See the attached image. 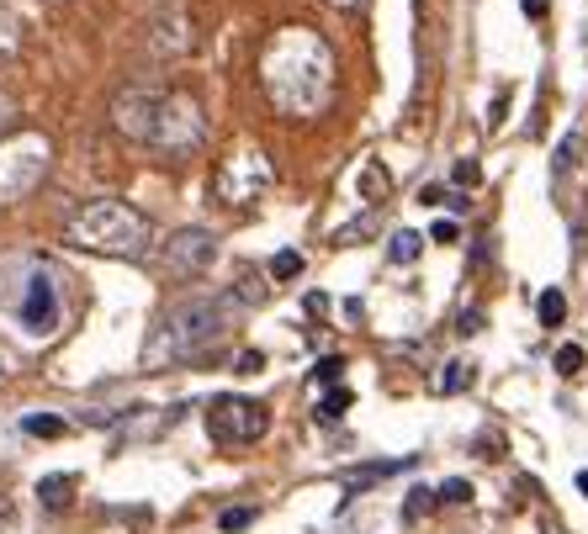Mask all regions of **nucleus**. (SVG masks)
<instances>
[{
    "mask_svg": "<svg viewBox=\"0 0 588 534\" xmlns=\"http://www.w3.org/2000/svg\"><path fill=\"white\" fill-rule=\"evenodd\" d=\"M334 49L313 27H276L260 49V91L292 122L319 117L334 101Z\"/></svg>",
    "mask_w": 588,
    "mask_h": 534,
    "instance_id": "1",
    "label": "nucleus"
},
{
    "mask_svg": "<svg viewBox=\"0 0 588 534\" xmlns=\"http://www.w3.org/2000/svg\"><path fill=\"white\" fill-rule=\"evenodd\" d=\"M112 127L127 144L159 148V154H192L207 138L202 106L186 91H144V85H133L112 101Z\"/></svg>",
    "mask_w": 588,
    "mask_h": 534,
    "instance_id": "2",
    "label": "nucleus"
},
{
    "mask_svg": "<svg viewBox=\"0 0 588 534\" xmlns=\"http://www.w3.org/2000/svg\"><path fill=\"white\" fill-rule=\"evenodd\" d=\"M234 307L239 296H196L180 302L159 317V328L144 344V365H180V360H202L207 349H218L223 334L234 328Z\"/></svg>",
    "mask_w": 588,
    "mask_h": 534,
    "instance_id": "3",
    "label": "nucleus"
},
{
    "mask_svg": "<svg viewBox=\"0 0 588 534\" xmlns=\"http://www.w3.org/2000/svg\"><path fill=\"white\" fill-rule=\"evenodd\" d=\"M0 313L32 339H53L64 323V292L38 254H6L0 260Z\"/></svg>",
    "mask_w": 588,
    "mask_h": 534,
    "instance_id": "4",
    "label": "nucleus"
},
{
    "mask_svg": "<svg viewBox=\"0 0 588 534\" xmlns=\"http://www.w3.org/2000/svg\"><path fill=\"white\" fill-rule=\"evenodd\" d=\"M64 243L80 254H101V260H144L154 249V222L127 201H91L85 212L70 218Z\"/></svg>",
    "mask_w": 588,
    "mask_h": 534,
    "instance_id": "5",
    "label": "nucleus"
},
{
    "mask_svg": "<svg viewBox=\"0 0 588 534\" xmlns=\"http://www.w3.org/2000/svg\"><path fill=\"white\" fill-rule=\"evenodd\" d=\"M53 170V138L49 133H6L0 138V207H17L43 186V175Z\"/></svg>",
    "mask_w": 588,
    "mask_h": 534,
    "instance_id": "6",
    "label": "nucleus"
},
{
    "mask_svg": "<svg viewBox=\"0 0 588 534\" xmlns=\"http://www.w3.org/2000/svg\"><path fill=\"white\" fill-rule=\"evenodd\" d=\"M270 180H276V170H270L266 154L260 148H239V154H228L218 165L213 196H218L223 207H249V201H260L270 191Z\"/></svg>",
    "mask_w": 588,
    "mask_h": 534,
    "instance_id": "7",
    "label": "nucleus"
},
{
    "mask_svg": "<svg viewBox=\"0 0 588 534\" xmlns=\"http://www.w3.org/2000/svg\"><path fill=\"white\" fill-rule=\"evenodd\" d=\"M270 429V413L266 402H255V397H213V408H207V434L218 439V444H255V439H266Z\"/></svg>",
    "mask_w": 588,
    "mask_h": 534,
    "instance_id": "8",
    "label": "nucleus"
},
{
    "mask_svg": "<svg viewBox=\"0 0 588 534\" xmlns=\"http://www.w3.org/2000/svg\"><path fill=\"white\" fill-rule=\"evenodd\" d=\"M213 260H218V233H207V228H175L159 249V265L171 281H196Z\"/></svg>",
    "mask_w": 588,
    "mask_h": 534,
    "instance_id": "9",
    "label": "nucleus"
},
{
    "mask_svg": "<svg viewBox=\"0 0 588 534\" xmlns=\"http://www.w3.org/2000/svg\"><path fill=\"white\" fill-rule=\"evenodd\" d=\"M144 32H148L144 49L154 53V59H180V53L192 49V17H186L175 0H159V6H154V17H148Z\"/></svg>",
    "mask_w": 588,
    "mask_h": 534,
    "instance_id": "10",
    "label": "nucleus"
},
{
    "mask_svg": "<svg viewBox=\"0 0 588 534\" xmlns=\"http://www.w3.org/2000/svg\"><path fill=\"white\" fill-rule=\"evenodd\" d=\"M17 49H22V17L11 11V0H0V64L17 59Z\"/></svg>",
    "mask_w": 588,
    "mask_h": 534,
    "instance_id": "11",
    "label": "nucleus"
},
{
    "mask_svg": "<svg viewBox=\"0 0 588 534\" xmlns=\"http://www.w3.org/2000/svg\"><path fill=\"white\" fill-rule=\"evenodd\" d=\"M466 387H472V360H451L441 376H435V391H445V397H456V391H466Z\"/></svg>",
    "mask_w": 588,
    "mask_h": 534,
    "instance_id": "12",
    "label": "nucleus"
},
{
    "mask_svg": "<svg viewBox=\"0 0 588 534\" xmlns=\"http://www.w3.org/2000/svg\"><path fill=\"white\" fill-rule=\"evenodd\" d=\"M419 249H424V239H419V233H409V228H403V233H392V243H388L392 265H414Z\"/></svg>",
    "mask_w": 588,
    "mask_h": 534,
    "instance_id": "13",
    "label": "nucleus"
},
{
    "mask_svg": "<svg viewBox=\"0 0 588 534\" xmlns=\"http://www.w3.org/2000/svg\"><path fill=\"white\" fill-rule=\"evenodd\" d=\"M536 313H540V323H546V328H557V323H563V317H567V296L557 292V286H551V292H540Z\"/></svg>",
    "mask_w": 588,
    "mask_h": 534,
    "instance_id": "14",
    "label": "nucleus"
},
{
    "mask_svg": "<svg viewBox=\"0 0 588 534\" xmlns=\"http://www.w3.org/2000/svg\"><path fill=\"white\" fill-rule=\"evenodd\" d=\"M74 486V477H43V482H38V498H43V503H49V509H59V503H64V492H70Z\"/></svg>",
    "mask_w": 588,
    "mask_h": 534,
    "instance_id": "15",
    "label": "nucleus"
},
{
    "mask_svg": "<svg viewBox=\"0 0 588 534\" xmlns=\"http://www.w3.org/2000/svg\"><path fill=\"white\" fill-rule=\"evenodd\" d=\"M270 275H276V281H292V275H302V254H297V249H281V254L270 260Z\"/></svg>",
    "mask_w": 588,
    "mask_h": 534,
    "instance_id": "16",
    "label": "nucleus"
},
{
    "mask_svg": "<svg viewBox=\"0 0 588 534\" xmlns=\"http://www.w3.org/2000/svg\"><path fill=\"white\" fill-rule=\"evenodd\" d=\"M344 408H350V391H344V387H334V391H329V397L319 402V418H323V423H334V418H340Z\"/></svg>",
    "mask_w": 588,
    "mask_h": 534,
    "instance_id": "17",
    "label": "nucleus"
},
{
    "mask_svg": "<svg viewBox=\"0 0 588 534\" xmlns=\"http://www.w3.org/2000/svg\"><path fill=\"white\" fill-rule=\"evenodd\" d=\"M557 370H563V376H578V370H584V349H578V344H563V349H557Z\"/></svg>",
    "mask_w": 588,
    "mask_h": 534,
    "instance_id": "18",
    "label": "nucleus"
},
{
    "mask_svg": "<svg viewBox=\"0 0 588 534\" xmlns=\"http://www.w3.org/2000/svg\"><path fill=\"white\" fill-rule=\"evenodd\" d=\"M361 186H367V196H388V170H382V165H367Z\"/></svg>",
    "mask_w": 588,
    "mask_h": 534,
    "instance_id": "19",
    "label": "nucleus"
},
{
    "mask_svg": "<svg viewBox=\"0 0 588 534\" xmlns=\"http://www.w3.org/2000/svg\"><path fill=\"white\" fill-rule=\"evenodd\" d=\"M430 503H435V492H430V486H414V492H409V509H403V519H419Z\"/></svg>",
    "mask_w": 588,
    "mask_h": 534,
    "instance_id": "20",
    "label": "nucleus"
},
{
    "mask_svg": "<svg viewBox=\"0 0 588 534\" xmlns=\"http://www.w3.org/2000/svg\"><path fill=\"white\" fill-rule=\"evenodd\" d=\"M22 429H27V434H64V423H59V418H38V413H32V418H27V423H22Z\"/></svg>",
    "mask_w": 588,
    "mask_h": 534,
    "instance_id": "21",
    "label": "nucleus"
},
{
    "mask_svg": "<svg viewBox=\"0 0 588 534\" xmlns=\"http://www.w3.org/2000/svg\"><path fill=\"white\" fill-rule=\"evenodd\" d=\"M572 159H578V138H563V144H557V159H551V170L567 175V165H572Z\"/></svg>",
    "mask_w": 588,
    "mask_h": 534,
    "instance_id": "22",
    "label": "nucleus"
},
{
    "mask_svg": "<svg viewBox=\"0 0 588 534\" xmlns=\"http://www.w3.org/2000/svg\"><path fill=\"white\" fill-rule=\"evenodd\" d=\"M435 498H441V503H466V498H472V486L456 477V482H441V492H435Z\"/></svg>",
    "mask_w": 588,
    "mask_h": 534,
    "instance_id": "23",
    "label": "nucleus"
},
{
    "mask_svg": "<svg viewBox=\"0 0 588 534\" xmlns=\"http://www.w3.org/2000/svg\"><path fill=\"white\" fill-rule=\"evenodd\" d=\"M483 180V165L477 159H456V186H477Z\"/></svg>",
    "mask_w": 588,
    "mask_h": 534,
    "instance_id": "24",
    "label": "nucleus"
},
{
    "mask_svg": "<svg viewBox=\"0 0 588 534\" xmlns=\"http://www.w3.org/2000/svg\"><path fill=\"white\" fill-rule=\"evenodd\" d=\"M340 370H344V360H334V355H329V360H319V370H313V381H323V387H334V381H340Z\"/></svg>",
    "mask_w": 588,
    "mask_h": 534,
    "instance_id": "25",
    "label": "nucleus"
},
{
    "mask_svg": "<svg viewBox=\"0 0 588 534\" xmlns=\"http://www.w3.org/2000/svg\"><path fill=\"white\" fill-rule=\"evenodd\" d=\"M249 519H255L249 509H228V513H223V530H245Z\"/></svg>",
    "mask_w": 588,
    "mask_h": 534,
    "instance_id": "26",
    "label": "nucleus"
},
{
    "mask_svg": "<svg viewBox=\"0 0 588 534\" xmlns=\"http://www.w3.org/2000/svg\"><path fill=\"white\" fill-rule=\"evenodd\" d=\"M445 186H424V196H419V201H424V207H445Z\"/></svg>",
    "mask_w": 588,
    "mask_h": 534,
    "instance_id": "27",
    "label": "nucleus"
},
{
    "mask_svg": "<svg viewBox=\"0 0 588 534\" xmlns=\"http://www.w3.org/2000/svg\"><path fill=\"white\" fill-rule=\"evenodd\" d=\"M504 106H509V96L498 91V96H493V117H488V127H498V122H504Z\"/></svg>",
    "mask_w": 588,
    "mask_h": 534,
    "instance_id": "28",
    "label": "nucleus"
},
{
    "mask_svg": "<svg viewBox=\"0 0 588 534\" xmlns=\"http://www.w3.org/2000/svg\"><path fill=\"white\" fill-rule=\"evenodd\" d=\"M435 243H456V222H435Z\"/></svg>",
    "mask_w": 588,
    "mask_h": 534,
    "instance_id": "29",
    "label": "nucleus"
},
{
    "mask_svg": "<svg viewBox=\"0 0 588 534\" xmlns=\"http://www.w3.org/2000/svg\"><path fill=\"white\" fill-rule=\"evenodd\" d=\"M483 328V313H462V334H477Z\"/></svg>",
    "mask_w": 588,
    "mask_h": 534,
    "instance_id": "30",
    "label": "nucleus"
},
{
    "mask_svg": "<svg viewBox=\"0 0 588 534\" xmlns=\"http://www.w3.org/2000/svg\"><path fill=\"white\" fill-rule=\"evenodd\" d=\"M519 6H525V17H536V22L546 17V0H519Z\"/></svg>",
    "mask_w": 588,
    "mask_h": 534,
    "instance_id": "31",
    "label": "nucleus"
},
{
    "mask_svg": "<svg viewBox=\"0 0 588 534\" xmlns=\"http://www.w3.org/2000/svg\"><path fill=\"white\" fill-rule=\"evenodd\" d=\"M329 6H334V11H355L361 0H329Z\"/></svg>",
    "mask_w": 588,
    "mask_h": 534,
    "instance_id": "32",
    "label": "nucleus"
},
{
    "mask_svg": "<svg viewBox=\"0 0 588 534\" xmlns=\"http://www.w3.org/2000/svg\"><path fill=\"white\" fill-rule=\"evenodd\" d=\"M11 117V96H6V91H0V122Z\"/></svg>",
    "mask_w": 588,
    "mask_h": 534,
    "instance_id": "33",
    "label": "nucleus"
},
{
    "mask_svg": "<svg viewBox=\"0 0 588 534\" xmlns=\"http://www.w3.org/2000/svg\"><path fill=\"white\" fill-rule=\"evenodd\" d=\"M578 492H584V498H588V471H578Z\"/></svg>",
    "mask_w": 588,
    "mask_h": 534,
    "instance_id": "34",
    "label": "nucleus"
}]
</instances>
